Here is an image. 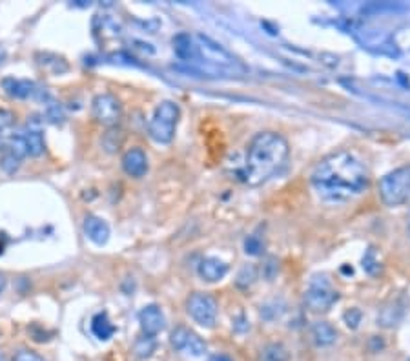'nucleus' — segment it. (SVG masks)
Returning <instances> with one entry per match:
<instances>
[{
  "label": "nucleus",
  "mask_w": 410,
  "mask_h": 361,
  "mask_svg": "<svg viewBox=\"0 0 410 361\" xmlns=\"http://www.w3.org/2000/svg\"><path fill=\"white\" fill-rule=\"evenodd\" d=\"M170 343L176 351L185 352V354H190V356L194 358L203 356L204 352H206V343L199 338L197 334L185 329V327H177V329L171 332Z\"/></svg>",
  "instance_id": "6e6552de"
},
{
  "label": "nucleus",
  "mask_w": 410,
  "mask_h": 361,
  "mask_svg": "<svg viewBox=\"0 0 410 361\" xmlns=\"http://www.w3.org/2000/svg\"><path fill=\"white\" fill-rule=\"evenodd\" d=\"M363 270L367 274H370V276H378L381 272V261H379L376 248H372V246L363 255Z\"/></svg>",
  "instance_id": "412c9836"
},
{
  "label": "nucleus",
  "mask_w": 410,
  "mask_h": 361,
  "mask_svg": "<svg viewBox=\"0 0 410 361\" xmlns=\"http://www.w3.org/2000/svg\"><path fill=\"white\" fill-rule=\"evenodd\" d=\"M122 170L129 177H143L148 171V157L141 148H132L122 155Z\"/></svg>",
  "instance_id": "ddd939ff"
},
{
  "label": "nucleus",
  "mask_w": 410,
  "mask_h": 361,
  "mask_svg": "<svg viewBox=\"0 0 410 361\" xmlns=\"http://www.w3.org/2000/svg\"><path fill=\"white\" fill-rule=\"evenodd\" d=\"M26 139V146H28V155L31 157H38L44 153V137L41 134V128H31L29 126L28 132L24 134Z\"/></svg>",
  "instance_id": "a211bd4d"
},
{
  "label": "nucleus",
  "mask_w": 410,
  "mask_h": 361,
  "mask_svg": "<svg viewBox=\"0 0 410 361\" xmlns=\"http://www.w3.org/2000/svg\"><path fill=\"white\" fill-rule=\"evenodd\" d=\"M186 311L201 327L212 329L217 321V301L210 294L194 292L186 301Z\"/></svg>",
  "instance_id": "423d86ee"
},
{
  "label": "nucleus",
  "mask_w": 410,
  "mask_h": 361,
  "mask_svg": "<svg viewBox=\"0 0 410 361\" xmlns=\"http://www.w3.org/2000/svg\"><path fill=\"white\" fill-rule=\"evenodd\" d=\"M312 338L318 347H328V345H332L336 341L337 332L332 325L327 323V321H318L312 327Z\"/></svg>",
  "instance_id": "dca6fc26"
},
{
  "label": "nucleus",
  "mask_w": 410,
  "mask_h": 361,
  "mask_svg": "<svg viewBox=\"0 0 410 361\" xmlns=\"http://www.w3.org/2000/svg\"><path fill=\"white\" fill-rule=\"evenodd\" d=\"M2 90H4L10 97L13 99H29V97H38L41 101L48 102L50 101V95H48L44 90L38 88L37 83L28 79H15V77H6L2 80Z\"/></svg>",
  "instance_id": "1a4fd4ad"
},
{
  "label": "nucleus",
  "mask_w": 410,
  "mask_h": 361,
  "mask_svg": "<svg viewBox=\"0 0 410 361\" xmlns=\"http://www.w3.org/2000/svg\"><path fill=\"white\" fill-rule=\"evenodd\" d=\"M195 42H197V50L199 57L203 55L208 62H215V64L222 66H234L235 60L232 59V55L228 51L222 50L219 44H215L213 41H210L208 37H203V35H197L195 37Z\"/></svg>",
  "instance_id": "9b49d317"
},
{
  "label": "nucleus",
  "mask_w": 410,
  "mask_h": 361,
  "mask_svg": "<svg viewBox=\"0 0 410 361\" xmlns=\"http://www.w3.org/2000/svg\"><path fill=\"white\" fill-rule=\"evenodd\" d=\"M288 143L276 132H263L250 141L243 167V179L246 185L259 186L272 179L285 167L288 159Z\"/></svg>",
  "instance_id": "f03ea898"
},
{
  "label": "nucleus",
  "mask_w": 410,
  "mask_h": 361,
  "mask_svg": "<svg viewBox=\"0 0 410 361\" xmlns=\"http://www.w3.org/2000/svg\"><path fill=\"white\" fill-rule=\"evenodd\" d=\"M44 59L46 60H41L42 66H46V68H53V73H64V71H68V64H66L64 59H60V57L57 55H50V53H46L44 55Z\"/></svg>",
  "instance_id": "b1692460"
},
{
  "label": "nucleus",
  "mask_w": 410,
  "mask_h": 361,
  "mask_svg": "<svg viewBox=\"0 0 410 361\" xmlns=\"http://www.w3.org/2000/svg\"><path fill=\"white\" fill-rule=\"evenodd\" d=\"M6 288V278H4V274H0V294L4 292Z\"/></svg>",
  "instance_id": "2f4dec72"
},
{
  "label": "nucleus",
  "mask_w": 410,
  "mask_h": 361,
  "mask_svg": "<svg viewBox=\"0 0 410 361\" xmlns=\"http://www.w3.org/2000/svg\"><path fill=\"white\" fill-rule=\"evenodd\" d=\"M290 360V352L283 343H270L261 351L259 361H288Z\"/></svg>",
  "instance_id": "6ab92c4d"
},
{
  "label": "nucleus",
  "mask_w": 410,
  "mask_h": 361,
  "mask_svg": "<svg viewBox=\"0 0 410 361\" xmlns=\"http://www.w3.org/2000/svg\"><path fill=\"white\" fill-rule=\"evenodd\" d=\"M92 332L97 336L101 341H108V339L115 334V327L110 321L106 312H101L92 320Z\"/></svg>",
  "instance_id": "f3484780"
},
{
  "label": "nucleus",
  "mask_w": 410,
  "mask_h": 361,
  "mask_svg": "<svg viewBox=\"0 0 410 361\" xmlns=\"http://www.w3.org/2000/svg\"><path fill=\"white\" fill-rule=\"evenodd\" d=\"M179 117L181 110L174 101H162L161 104H157L148 126L150 137L159 144H170L176 137Z\"/></svg>",
  "instance_id": "7ed1b4c3"
},
{
  "label": "nucleus",
  "mask_w": 410,
  "mask_h": 361,
  "mask_svg": "<svg viewBox=\"0 0 410 361\" xmlns=\"http://www.w3.org/2000/svg\"><path fill=\"white\" fill-rule=\"evenodd\" d=\"M174 50H176L177 57L181 60H186V62L199 59L197 42L188 33H179L177 37H174Z\"/></svg>",
  "instance_id": "2eb2a0df"
},
{
  "label": "nucleus",
  "mask_w": 410,
  "mask_h": 361,
  "mask_svg": "<svg viewBox=\"0 0 410 361\" xmlns=\"http://www.w3.org/2000/svg\"><path fill=\"white\" fill-rule=\"evenodd\" d=\"M254 279H255L254 267H244V269L239 272V276H237V285H239L241 288H248L250 285L254 283Z\"/></svg>",
  "instance_id": "cd10ccee"
},
{
  "label": "nucleus",
  "mask_w": 410,
  "mask_h": 361,
  "mask_svg": "<svg viewBox=\"0 0 410 361\" xmlns=\"http://www.w3.org/2000/svg\"><path fill=\"white\" fill-rule=\"evenodd\" d=\"M139 323H141L144 336L155 338L157 334H161L167 327V318L157 305H146L139 312Z\"/></svg>",
  "instance_id": "9d476101"
},
{
  "label": "nucleus",
  "mask_w": 410,
  "mask_h": 361,
  "mask_svg": "<svg viewBox=\"0 0 410 361\" xmlns=\"http://www.w3.org/2000/svg\"><path fill=\"white\" fill-rule=\"evenodd\" d=\"M197 272L203 281L215 283L221 281L226 274H228V264H226L225 261L217 260V257H204V260L199 263Z\"/></svg>",
  "instance_id": "4468645a"
},
{
  "label": "nucleus",
  "mask_w": 410,
  "mask_h": 361,
  "mask_svg": "<svg viewBox=\"0 0 410 361\" xmlns=\"http://www.w3.org/2000/svg\"><path fill=\"white\" fill-rule=\"evenodd\" d=\"M155 338H150V336H143V338H139L137 341H135V347H134V352L135 356L141 358V360H146V358H150L155 352Z\"/></svg>",
  "instance_id": "aec40b11"
},
{
  "label": "nucleus",
  "mask_w": 410,
  "mask_h": 361,
  "mask_svg": "<svg viewBox=\"0 0 410 361\" xmlns=\"http://www.w3.org/2000/svg\"><path fill=\"white\" fill-rule=\"evenodd\" d=\"M263 250V243L257 239L255 236H250L248 239L244 241V252L250 255H259Z\"/></svg>",
  "instance_id": "c85d7f7f"
},
{
  "label": "nucleus",
  "mask_w": 410,
  "mask_h": 361,
  "mask_svg": "<svg viewBox=\"0 0 410 361\" xmlns=\"http://www.w3.org/2000/svg\"><path fill=\"white\" fill-rule=\"evenodd\" d=\"M409 232H410V213H409Z\"/></svg>",
  "instance_id": "c9c22d12"
},
{
  "label": "nucleus",
  "mask_w": 410,
  "mask_h": 361,
  "mask_svg": "<svg viewBox=\"0 0 410 361\" xmlns=\"http://www.w3.org/2000/svg\"><path fill=\"white\" fill-rule=\"evenodd\" d=\"M313 190L328 203H343L363 194L369 188L370 174L358 155L352 152L330 153L313 168Z\"/></svg>",
  "instance_id": "f257e3e1"
},
{
  "label": "nucleus",
  "mask_w": 410,
  "mask_h": 361,
  "mask_svg": "<svg viewBox=\"0 0 410 361\" xmlns=\"http://www.w3.org/2000/svg\"><path fill=\"white\" fill-rule=\"evenodd\" d=\"M8 148L13 155H17L19 159H24L28 155V146H26V139H24V134H13L10 137V143H8Z\"/></svg>",
  "instance_id": "5701e85b"
},
{
  "label": "nucleus",
  "mask_w": 410,
  "mask_h": 361,
  "mask_svg": "<svg viewBox=\"0 0 410 361\" xmlns=\"http://www.w3.org/2000/svg\"><path fill=\"white\" fill-rule=\"evenodd\" d=\"M4 57H6V51H4V48L0 46V64H2V60H4Z\"/></svg>",
  "instance_id": "473e14b6"
},
{
  "label": "nucleus",
  "mask_w": 410,
  "mask_h": 361,
  "mask_svg": "<svg viewBox=\"0 0 410 361\" xmlns=\"http://www.w3.org/2000/svg\"><path fill=\"white\" fill-rule=\"evenodd\" d=\"M13 361H44V358L38 356L37 352L28 351V348H22L13 356Z\"/></svg>",
  "instance_id": "c756f323"
},
{
  "label": "nucleus",
  "mask_w": 410,
  "mask_h": 361,
  "mask_svg": "<svg viewBox=\"0 0 410 361\" xmlns=\"http://www.w3.org/2000/svg\"><path fill=\"white\" fill-rule=\"evenodd\" d=\"M122 141H125V134L117 128H110L108 134H104V137H102V146L106 148V152L113 153L120 148Z\"/></svg>",
  "instance_id": "4be33fe9"
},
{
  "label": "nucleus",
  "mask_w": 410,
  "mask_h": 361,
  "mask_svg": "<svg viewBox=\"0 0 410 361\" xmlns=\"http://www.w3.org/2000/svg\"><path fill=\"white\" fill-rule=\"evenodd\" d=\"M379 195L387 206H400L410 199V164L396 168L379 180Z\"/></svg>",
  "instance_id": "20e7f679"
},
{
  "label": "nucleus",
  "mask_w": 410,
  "mask_h": 361,
  "mask_svg": "<svg viewBox=\"0 0 410 361\" xmlns=\"http://www.w3.org/2000/svg\"><path fill=\"white\" fill-rule=\"evenodd\" d=\"M0 361H6V360H4V356H2V354H0Z\"/></svg>",
  "instance_id": "f704fd0d"
},
{
  "label": "nucleus",
  "mask_w": 410,
  "mask_h": 361,
  "mask_svg": "<svg viewBox=\"0 0 410 361\" xmlns=\"http://www.w3.org/2000/svg\"><path fill=\"white\" fill-rule=\"evenodd\" d=\"M46 115L51 122H62V120H64L62 108H60L55 101H51V99L46 102Z\"/></svg>",
  "instance_id": "bb28decb"
},
{
  "label": "nucleus",
  "mask_w": 410,
  "mask_h": 361,
  "mask_svg": "<svg viewBox=\"0 0 410 361\" xmlns=\"http://www.w3.org/2000/svg\"><path fill=\"white\" fill-rule=\"evenodd\" d=\"M2 143H4V132H0V146H2Z\"/></svg>",
  "instance_id": "72a5a7b5"
},
{
  "label": "nucleus",
  "mask_w": 410,
  "mask_h": 361,
  "mask_svg": "<svg viewBox=\"0 0 410 361\" xmlns=\"http://www.w3.org/2000/svg\"><path fill=\"white\" fill-rule=\"evenodd\" d=\"M20 161H22V159H19L11 152H8L4 153V157H2V161H0V167H2V170H4L6 174H10L11 176V174H15V171L20 168Z\"/></svg>",
  "instance_id": "393cba45"
},
{
  "label": "nucleus",
  "mask_w": 410,
  "mask_h": 361,
  "mask_svg": "<svg viewBox=\"0 0 410 361\" xmlns=\"http://www.w3.org/2000/svg\"><path fill=\"white\" fill-rule=\"evenodd\" d=\"M208 361H234L230 356H226V354H215V356H212Z\"/></svg>",
  "instance_id": "7c9ffc66"
},
{
  "label": "nucleus",
  "mask_w": 410,
  "mask_h": 361,
  "mask_svg": "<svg viewBox=\"0 0 410 361\" xmlns=\"http://www.w3.org/2000/svg\"><path fill=\"white\" fill-rule=\"evenodd\" d=\"M92 115L99 125L115 128V125L122 115V106L111 93H99L92 101Z\"/></svg>",
  "instance_id": "0eeeda50"
},
{
  "label": "nucleus",
  "mask_w": 410,
  "mask_h": 361,
  "mask_svg": "<svg viewBox=\"0 0 410 361\" xmlns=\"http://www.w3.org/2000/svg\"><path fill=\"white\" fill-rule=\"evenodd\" d=\"M83 230L92 243L102 246L106 245L110 239V227L104 219L97 218V215H86L83 222Z\"/></svg>",
  "instance_id": "f8f14e48"
},
{
  "label": "nucleus",
  "mask_w": 410,
  "mask_h": 361,
  "mask_svg": "<svg viewBox=\"0 0 410 361\" xmlns=\"http://www.w3.org/2000/svg\"><path fill=\"white\" fill-rule=\"evenodd\" d=\"M343 320H345L348 329L355 330L358 327H360L361 320H363V314H361L360 309H351V311H346L345 314H343Z\"/></svg>",
  "instance_id": "a878e982"
},
{
  "label": "nucleus",
  "mask_w": 410,
  "mask_h": 361,
  "mask_svg": "<svg viewBox=\"0 0 410 361\" xmlns=\"http://www.w3.org/2000/svg\"><path fill=\"white\" fill-rule=\"evenodd\" d=\"M339 299L336 287L325 274H316L304 290V303L312 312H327Z\"/></svg>",
  "instance_id": "39448f33"
}]
</instances>
